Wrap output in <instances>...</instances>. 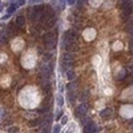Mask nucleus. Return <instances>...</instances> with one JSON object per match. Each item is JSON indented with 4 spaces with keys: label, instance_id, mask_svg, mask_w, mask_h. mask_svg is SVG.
Returning a JSON list of instances; mask_svg holds the SVG:
<instances>
[{
    "label": "nucleus",
    "instance_id": "412c9836",
    "mask_svg": "<svg viewBox=\"0 0 133 133\" xmlns=\"http://www.w3.org/2000/svg\"><path fill=\"white\" fill-rule=\"evenodd\" d=\"M128 31H129V35H130V36H133V25H130Z\"/></svg>",
    "mask_w": 133,
    "mask_h": 133
},
{
    "label": "nucleus",
    "instance_id": "f257e3e1",
    "mask_svg": "<svg viewBox=\"0 0 133 133\" xmlns=\"http://www.w3.org/2000/svg\"><path fill=\"white\" fill-rule=\"evenodd\" d=\"M77 40V35H76L75 31H66L64 33V47L66 49H72L75 48V43Z\"/></svg>",
    "mask_w": 133,
    "mask_h": 133
},
{
    "label": "nucleus",
    "instance_id": "6e6552de",
    "mask_svg": "<svg viewBox=\"0 0 133 133\" xmlns=\"http://www.w3.org/2000/svg\"><path fill=\"white\" fill-rule=\"evenodd\" d=\"M96 132H97V126L94 122H89L84 128V133H96Z\"/></svg>",
    "mask_w": 133,
    "mask_h": 133
},
{
    "label": "nucleus",
    "instance_id": "b1692460",
    "mask_svg": "<svg viewBox=\"0 0 133 133\" xmlns=\"http://www.w3.org/2000/svg\"><path fill=\"white\" fill-rule=\"evenodd\" d=\"M129 69H130V75L133 76V65H130V68H129Z\"/></svg>",
    "mask_w": 133,
    "mask_h": 133
},
{
    "label": "nucleus",
    "instance_id": "4be33fe9",
    "mask_svg": "<svg viewBox=\"0 0 133 133\" xmlns=\"http://www.w3.org/2000/svg\"><path fill=\"white\" fill-rule=\"evenodd\" d=\"M66 3H68V4H71V6H73V4L76 3V0H66Z\"/></svg>",
    "mask_w": 133,
    "mask_h": 133
},
{
    "label": "nucleus",
    "instance_id": "a878e982",
    "mask_svg": "<svg viewBox=\"0 0 133 133\" xmlns=\"http://www.w3.org/2000/svg\"><path fill=\"white\" fill-rule=\"evenodd\" d=\"M65 133H72V132H65Z\"/></svg>",
    "mask_w": 133,
    "mask_h": 133
},
{
    "label": "nucleus",
    "instance_id": "a211bd4d",
    "mask_svg": "<svg viewBox=\"0 0 133 133\" xmlns=\"http://www.w3.org/2000/svg\"><path fill=\"white\" fill-rule=\"evenodd\" d=\"M57 105L59 107H63V97H61V96L57 97Z\"/></svg>",
    "mask_w": 133,
    "mask_h": 133
},
{
    "label": "nucleus",
    "instance_id": "4468645a",
    "mask_svg": "<svg viewBox=\"0 0 133 133\" xmlns=\"http://www.w3.org/2000/svg\"><path fill=\"white\" fill-rule=\"evenodd\" d=\"M66 76H68L69 80H73V79H75V73H73L72 68H71V69H66Z\"/></svg>",
    "mask_w": 133,
    "mask_h": 133
},
{
    "label": "nucleus",
    "instance_id": "0eeeda50",
    "mask_svg": "<svg viewBox=\"0 0 133 133\" xmlns=\"http://www.w3.org/2000/svg\"><path fill=\"white\" fill-rule=\"evenodd\" d=\"M85 115H88V105L85 103H83L77 107V109H76V116L77 117H84Z\"/></svg>",
    "mask_w": 133,
    "mask_h": 133
},
{
    "label": "nucleus",
    "instance_id": "1a4fd4ad",
    "mask_svg": "<svg viewBox=\"0 0 133 133\" xmlns=\"http://www.w3.org/2000/svg\"><path fill=\"white\" fill-rule=\"evenodd\" d=\"M52 6H55L59 11H61V9L64 8V6H65V2H64V0H52Z\"/></svg>",
    "mask_w": 133,
    "mask_h": 133
},
{
    "label": "nucleus",
    "instance_id": "7ed1b4c3",
    "mask_svg": "<svg viewBox=\"0 0 133 133\" xmlns=\"http://www.w3.org/2000/svg\"><path fill=\"white\" fill-rule=\"evenodd\" d=\"M44 16V7L41 6H35L31 8V17L35 21H41Z\"/></svg>",
    "mask_w": 133,
    "mask_h": 133
},
{
    "label": "nucleus",
    "instance_id": "2eb2a0df",
    "mask_svg": "<svg viewBox=\"0 0 133 133\" xmlns=\"http://www.w3.org/2000/svg\"><path fill=\"white\" fill-rule=\"evenodd\" d=\"M128 2H129V0H118L117 6H118V7H120V8H122V7H124V6H125V4H126Z\"/></svg>",
    "mask_w": 133,
    "mask_h": 133
},
{
    "label": "nucleus",
    "instance_id": "20e7f679",
    "mask_svg": "<svg viewBox=\"0 0 133 133\" xmlns=\"http://www.w3.org/2000/svg\"><path fill=\"white\" fill-rule=\"evenodd\" d=\"M121 11H122V12H121V17L124 19V20H126V19H130V16L133 15V3L129 0V2H128L125 6L121 8Z\"/></svg>",
    "mask_w": 133,
    "mask_h": 133
},
{
    "label": "nucleus",
    "instance_id": "ddd939ff",
    "mask_svg": "<svg viewBox=\"0 0 133 133\" xmlns=\"http://www.w3.org/2000/svg\"><path fill=\"white\" fill-rule=\"evenodd\" d=\"M16 9H17V4H15V3H13V4H11V6L8 7V13L11 15V13H13V12L16 11Z\"/></svg>",
    "mask_w": 133,
    "mask_h": 133
},
{
    "label": "nucleus",
    "instance_id": "423d86ee",
    "mask_svg": "<svg viewBox=\"0 0 133 133\" xmlns=\"http://www.w3.org/2000/svg\"><path fill=\"white\" fill-rule=\"evenodd\" d=\"M72 61H73V56L69 53V52H65L61 56V64H63V68L65 69H71V66H72Z\"/></svg>",
    "mask_w": 133,
    "mask_h": 133
},
{
    "label": "nucleus",
    "instance_id": "6ab92c4d",
    "mask_svg": "<svg viewBox=\"0 0 133 133\" xmlns=\"http://www.w3.org/2000/svg\"><path fill=\"white\" fill-rule=\"evenodd\" d=\"M129 52L133 53V40H130V43H129Z\"/></svg>",
    "mask_w": 133,
    "mask_h": 133
},
{
    "label": "nucleus",
    "instance_id": "f8f14e48",
    "mask_svg": "<svg viewBox=\"0 0 133 133\" xmlns=\"http://www.w3.org/2000/svg\"><path fill=\"white\" fill-rule=\"evenodd\" d=\"M4 43H7V32L2 31L0 32V44H4Z\"/></svg>",
    "mask_w": 133,
    "mask_h": 133
},
{
    "label": "nucleus",
    "instance_id": "aec40b11",
    "mask_svg": "<svg viewBox=\"0 0 133 133\" xmlns=\"http://www.w3.org/2000/svg\"><path fill=\"white\" fill-rule=\"evenodd\" d=\"M43 0H29V3L31 4H35V3H41Z\"/></svg>",
    "mask_w": 133,
    "mask_h": 133
},
{
    "label": "nucleus",
    "instance_id": "9d476101",
    "mask_svg": "<svg viewBox=\"0 0 133 133\" xmlns=\"http://www.w3.org/2000/svg\"><path fill=\"white\" fill-rule=\"evenodd\" d=\"M16 25L19 28H24V25H25V19H24V16H17L16 17Z\"/></svg>",
    "mask_w": 133,
    "mask_h": 133
},
{
    "label": "nucleus",
    "instance_id": "393cba45",
    "mask_svg": "<svg viewBox=\"0 0 133 133\" xmlns=\"http://www.w3.org/2000/svg\"><path fill=\"white\" fill-rule=\"evenodd\" d=\"M2 8H3V7H2V6H0V12H2Z\"/></svg>",
    "mask_w": 133,
    "mask_h": 133
},
{
    "label": "nucleus",
    "instance_id": "f3484780",
    "mask_svg": "<svg viewBox=\"0 0 133 133\" xmlns=\"http://www.w3.org/2000/svg\"><path fill=\"white\" fill-rule=\"evenodd\" d=\"M60 125H55L53 126V133H60Z\"/></svg>",
    "mask_w": 133,
    "mask_h": 133
},
{
    "label": "nucleus",
    "instance_id": "dca6fc26",
    "mask_svg": "<svg viewBox=\"0 0 133 133\" xmlns=\"http://www.w3.org/2000/svg\"><path fill=\"white\" fill-rule=\"evenodd\" d=\"M8 133H19V128L17 126H12L8 129Z\"/></svg>",
    "mask_w": 133,
    "mask_h": 133
},
{
    "label": "nucleus",
    "instance_id": "5701e85b",
    "mask_svg": "<svg viewBox=\"0 0 133 133\" xmlns=\"http://www.w3.org/2000/svg\"><path fill=\"white\" fill-rule=\"evenodd\" d=\"M66 121H68V118H66V117H63V121H61V122H63V124H65Z\"/></svg>",
    "mask_w": 133,
    "mask_h": 133
},
{
    "label": "nucleus",
    "instance_id": "f03ea898",
    "mask_svg": "<svg viewBox=\"0 0 133 133\" xmlns=\"http://www.w3.org/2000/svg\"><path fill=\"white\" fill-rule=\"evenodd\" d=\"M44 43L48 48H55L56 47V43H57V31H51V32H47L45 36H44Z\"/></svg>",
    "mask_w": 133,
    "mask_h": 133
},
{
    "label": "nucleus",
    "instance_id": "9b49d317",
    "mask_svg": "<svg viewBox=\"0 0 133 133\" xmlns=\"http://www.w3.org/2000/svg\"><path fill=\"white\" fill-rule=\"evenodd\" d=\"M100 115H101L103 117H109L112 115V109L111 108H105V109H103L101 112H100Z\"/></svg>",
    "mask_w": 133,
    "mask_h": 133
},
{
    "label": "nucleus",
    "instance_id": "39448f33",
    "mask_svg": "<svg viewBox=\"0 0 133 133\" xmlns=\"http://www.w3.org/2000/svg\"><path fill=\"white\" fill-rule=\"evenodd\" d=\"M40 75H41V79L44 80H48L49 79V75L52 72V63L51 61H45L44 64L41 65V69H40Z\"/></svg>",
    "mask_w": 133,
    "mask_h": 133
}]
</instances>
